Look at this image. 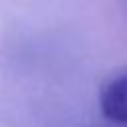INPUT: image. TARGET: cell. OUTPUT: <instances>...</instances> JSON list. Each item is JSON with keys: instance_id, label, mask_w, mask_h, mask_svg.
<instances>
[{"instance_id": "6da1fadb", "label": "cell", "mask_w": 127, "mask_h": 127, "mask_svg": "<svg viewBox=\"0 0 127 127\" xmlns=\"http://www.w3.org/2000/svg\"><path fill=\"white\" fill-rule=\"evenodd\" d=\"M99 109L113 123H127V73L109 79L99 91Z\"/></svg>"}]
</instances>
